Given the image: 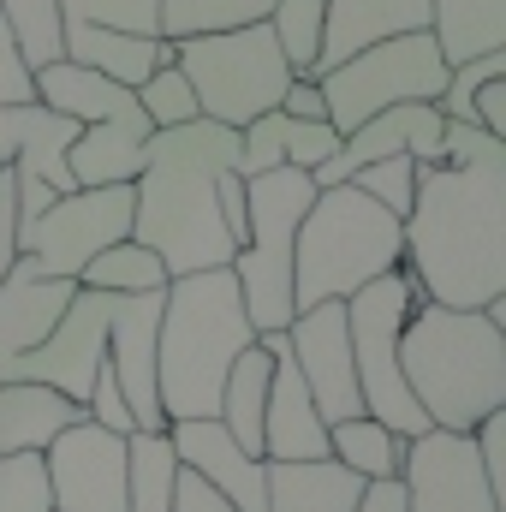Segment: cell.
I'll list each match as a JSON object with an SVG mask.
<instances>
[{
	"mask_svg": "<svg viewBox=\"0 0 506 512\" xmlns=\"http://www.w3.org/2000/svg\"><path fill=\"white\" fill-rule=\"evenodd\" d=\"M137 102H143V114H149V126H185V120H197L203 108H197V90H191V78L173 66V60H161L143 84H137Z\"/></svg>",
	"mask_w": 506,
	"mask_h": 512,
	"instance_id": "obj_35",
	"label": "cell"
},
{
	"mask_svg": "<svg viewBox=\"0 0 506 512\" xmlns=\"http://www.w3.org/2000/svg\"><path fill=\"white\" fill-rule=\"evenodd\" d=\"M352 185H358L364 197H376L387 215L405 221V209H411V185H417V155H381V161H364V167L352 173Z\"/></svg>",
	"mask_w": 506,
	"mask_h": 512,
	"instance_id": "obj_37",
	"label": "cell"
},
{
	"mask_svg": "<svg viewBox=\"0 0 506 512\" xmlns=\"http://www.w3.org/2000/svg\"><path fill=\"white\" fill-rule=\"evenodd\" d=\"M316 84H322V102H328V126L352 131L358 120H370L393 102H435L441 84H447V60H441L429 30H399L387 42L346 54Z\"/></svg>",
	"mask_w": 506,
	"mask_h": 512,
	"instance_id": "obj_10",
	"label": "cell"
},
{
	"mask_svg": "<svg viewBox=\"0 0 506 512\" xmlns=\"http://www.w3.org/2000/svg\"><path fill=\"white\" fill-rule=\"evenodd\" d=\"M256 340L233 262L221 268H191L173 274L161 292V322H155V399L161 417H215L221 382L233 358Z\"/></svg>",
	"mask_w": 506,
	"mask_h": 512,
	"instance_id": "obj_3",
	"label": "cell"
},
{
	"mask_svg": "<svg viewBox=\"0 0 506 512\" xmlns=\"http://www.w3.org/2000/svg\"><path fill=\"white\" fill-rule=\"evenodd\" d=\"M36 102L60 108L78 120V137L66 149V167L78 185H114V179H137L143 149H149V114L137 102V90L120 78H102L78 60H48L36 66Z\"/></svg>",
	"mask_w": 506,
	"mask_h": 512,
	"instance_id": "obj_6",
	"label": "cell"
},
{
	"mask_svg": "<svg viewBox=\"0 0 506 512\" xmlns=\"http://www.w3.org/2000/svg\"><path fill=\"white\" fill-rule=\"evenodd\" d=\"M399 483H405V512H506L477 465L471 435H459V429L405 435Z\"/></svg>",
	"mask_w": 506,
	"mask_h": 512,
	"instance_id": "obj_13",
	"label": "cell"
},
{
	"mask_svg": "<svg viewBox=\"0 0 506 512\" xmlns=\"http://www.w3.org/2000/svg\"><path fill=\"white\" fill-rule=\"evenodd\" d=\"M441 126L447 114L435 102H393L370 120H358L352 131H340L334 155L310 167L316 185H340L352 179L364 161H381V155H417V161H441Z\"/></svg>",
	"mask_w": 506,
	"mask_h": 512,
	"instance_id": "obj_16",
	"label": "cell"
},
{
	"mask_svg": "<svg viewBox=\"0 0 506 512\" xmlns=\"http://www.w3.org/2000/svg\"><path fill=\"white\" fill-rule=\"evenodd\" d=\"M399 251H405L399 215H387L352 179L316 185L292 239V310H310L322 298H352L364 280L399 268Z\"/></svg>",
	"mask_w": 506,
	"mask_h": 512,
	"instance_id": "obj_5",
	"label": "cell"
},
{
	"mask_svg": "<svg viewBox=\"0 0 506 512\" xmlns=\"http://www.w3.org/2000/svg\"><path fill=\"white\" fill-rule=\"evenodd\" d=\"M268 512H358L364 477L340 465L334 453L322 459H268Z\"/></svg>",
	"mask_w": 506,
	"mask_h": 512,
	"instance_id": "obj_22",
	"label": "cell"
},
{
	"mask_svg": "<svg viewBox=\"0 0 506 512\" xmlns=\"http://www.w3.org/2000/svg\"><path fill=\"white\" fill-rule=\"evenodd\" d=\"M268 30L286 54L292 72H316L322 54V0H274L268 6Z\"/></svg>",
	"mask_w": 506,
	"mask_h": 512,
	"instance_id": "obj_32",
	"label": "cell"
},
{
	"mask_svg": "<svg viewBox=\"0 0 506 512\" xmlns=\"http://www.w3.org/2000/svg\"><path fill=\"white\" fill-rule=\"evenodd\" d=\"M131 233V179L114 185H78L48 197L30 221H18V251L36 256L42 274H66L78 280V268L102 245L126 239Z\"/></svg>",
	"mask_w": 506,
	"mask_h": 512,
	"instance_id": "obj_11",
	"label": "cell"
},
{
	"mask_svg": "<svg viewBox=\"0 0 506 512\" xmlns=\"http://www.w3.org/2000/svg\"><path fill=\"white\" fill-rule=\"evenodd\" d=\"M328 453H334L340 465H352L364 483H376V477H399L405 435H399V429H387V423L370 417V411H358V417L328 423Z\"/></svg>",
	"mask_w": 506,
	"mask_h": 512,
	"instance_id": "obj_29",
	"label": "cell"
},
{
	"mask_svg": "<svg viewBox=\"0 0 506 512\" xmlns=\"http://www.w3.org/2000/svg\"><path fill=\"white\" fill-rule=\"evenodd\" d=\"M72 137H78V120L48 108V102H0V167H12L24 179H42L54 191H78V179L66 167Z\"/></svg>",
	"mask_w": 506,
	"mask_h": 512,
	"instance_id": "obj_19",
	"label": "cell"
},
{
	"mask_svg": "<svg viewBox=\"0 0 506 512\" xmlns=\"http://www.w3.org/2000/svg\"><path fill=\"white\" fill-rule=\"evenodd\" d=\"M399 262L447 310L506 292V137L471 120L441 126V161H417Z\"/></svg>",
	"mask_w": 506,
	"mask_h": 512,
	"instance_id": "obj_1",
	"label": "cell"
},
{
	"mask_svg": "<svg viewBox=\"0 0 506 512\" xmlns=\"http://www.w3.org/2000/svg\"><path fill=\"white\" fill-rule=\"evenodd\" d=\"M429 36L447 66L506 48V0H429Z\"/></svg>",
	"mask_w": 506,
	"mask_h": 512,
	"instance_id": "obj_26",
	"label": "cell"
},
{
	"mask_svg": "<svg viewBox=\"0 0 506 512\" xmlns=\"http://www.w3.org/2000/svg\"><path fill=\"white\" fill-rule=\"evenodd\" d=\"M280 108H286V114H298V120H328V102H322V84H316L310 72H292V84H286V96H280Z\"/></svg>",
	"mask_w": 506,
	"mask_h": 512,
	"instance_id": "obj_44",
	"label": "cell"
},
{
	"mask_svg": "<svg viewBox=\"0 0 506 512\" xmlns=\"http://www.w3.org/2000/svg\"><path fill=\"white\" fill-rule=\"evenodd\" d=\"M179 453L167 429H131L126 435V512H173Z\"/></svg>",
	"mask_w": 506,
	"mask_h": 512,
	"instance_id": "obj_28",
	"label": "cell"
},
{
	"mask_svg": "<svg viewBox=\"0 0 506 512\" xmlns=\"http://www.w3.org/2000/svg\"><path fill=\"white\" fill-rule=\"evenodd\" d=\"M471 447H477V465H483L489 489L501 495V507H506V405H495L489 417H477V429H471Z\"/></svg>",
	"mask_w": 506,
	"mask_h": 512,
	"instance_id": "obj_39",
	"label": "cell"
},
{
	"mask_svg": "<svg viewBox=\"0 0 506 512\" xmlns=\"http://www.w3.org/2000/svg\"><path fill=\"white\" fill-rule=\"evenodd\" d=\"M0 102H36V72L18 54V36L6 18H0Z\"/></svg>",
	"mask_w": 506,
	"mask_h": 512,
	"instance_id": "obj_40",
	"label": "cell"
},
{
	"mask_svg": "<svg viewBox=\"0 0 506 512\" xmlns=\"http://www.w3.org/2000/svg\"><path fill=\"white\" fill-rule=\"evenodd\" d=\"M310 197H316L310 167L245 173L251 221H245V245L233 251V280H239V298H245V316L256 334L292 322V239H298Z\"/></svg>",
	"mask_w": 506,
	"mask_h": 512,
	"instance_id": "obj_7",
	"label": "cell"
},
{
	"mask_svg": "<svg viewBox=\"0 0 506 512\" xmlns=\"http://www.w3.org/2000/svg\"><path fill=\"white\" fill-rule=\"evenodd\" d=\"M60 48L66 60L102 72V78H120V84H143L161 60H173V42L167 36H131V30H102V24H60Z\"/></svg>",
	"mask_w": 506,
	"mask_h": 512,
	"instance_id": "obj_25",
	"label": "cell"
},
{
	"mask_svg": "<svg viewBox=\"0 0 506 512\" xmlns=\"http://www.w3.org/2000/svg\"><path fill=\"white\" fill-rule=\"evenodd\" d=\"M60 24H102L131 36H161V0H60Z\"/></svg>",
	"mask_w": 506,
	"mask_h": 512,
	"instance_id": "obj_34",
	"label": "cell"
},
{
	"mask_svg": "<svg viewBox=\"0 0 506 512\" xmlns=\"http://www.w3.org/2000/svg\"><path fill=\"white\" fill-rule=\"evenodd\" d=\"M274 358V376H268V405H262V459H322L328 453V423L310 399V382L298 376L292 364V346H286V328H268L256 334Z\"/></svg>",
	"mask_w": 506,
	"mask_h": 512,
	"instance_id": "obj_17",
	"label": "cell"
},
{
	"mask_svg": "<svg viewBox=\"0 0 506 512\" xmlns=\"http://www.w3.org/2000/svg\"><path fill=\"white\" fill-rule=\"evenodd\" d=\"M173 512H239L221 489H209L191 465H179V477H173Z\"/></svg>",
	"mask_w": 506,
	"mask_h": 512,
	"instance_id": "obj_41",
	"label": "cell"
},
{
	"mask_svg": "<svg viewBox=\"0 0 506 512\" xmlns=\"http://www.w3.org/2000/svg\"><path fill=\"white\" fill-rule=\"evenodd\" d=\"M84 417H96V423H102V429H114V435H131V429H137V417H131V405H126V387H120V376H114V364H108V358H102V364H96V376H90Z\"/></svg>",
	"mask_w": 506,
	"mask_h": 512,
	"instance_id": "obj_38",
	"label": "cell"
},
{
	"mask_svg": "<svg viewBox=\"0 0 506 512\" xmlns=\"http://www.w3.org/2000/svg\"><path fill=\"white\" fill-rule=\"evenodd\" d=\"M286 346H292L298 376L310 382V399H316L322 423H340V417L364 411L358 364H352V334H346V298H322L310 310H292Z\"/></svg>",
	"mask_w": 506,
	"mask_h": 512,
	"instance_id": "obj_15",
	"label": "cell"
},
{
	"mask_svg": "<svg viewBox=\"0 0 506 512\" xmlns=\"http://www.w3.org/2000/svg\"><path fill=\"white\" fill-rule=\"evenodd\" d=\"M18 262V173L0 167V280Z\"/></svg>",
	"mask_w": 506,
	"mask_h": 512,
	"instance_id": "obj_42",
	"label": "cell"
},
{
	"mask_svg": "<svg viewBox=\"0 0 506 512\" xmlns=\"http://www.w3.org/2000/svg\"><path fill=\"white\" fill-rule=\"evenodd\" d=\"M274 0H161V36L179 42V36H203V30H239L268 18Z\"/></svg>",
	"mask_w": 506,
	"mask_h": 512,
	"instance_id": "obj_31",
	"label": "cell"
},
{
	"mask_svg": "<svg viewBox=\"0 0 506 512\" xmlns=\"http://www.w3.org/2000/svg\"><path fill=\"white\" fill-rule=\"evenodd\" d=\"M167 280H173L167 262L149 251V245H137L131 233L114 239V245H102V251L78 268V286H96V292H161Z\"/></svg>",
	"mask_w": 506,
	"mask_h": 512,
	"instance_id": "obj_30",
	"label": "cell"
},
{
	"mask_svg": "<svg viewBox=\"0 0 506 512\" xmlns=\"http://www.w3.org/2000/svg\"><path fill=\"white\" fill-rule=\"evenodd\" d=\"M399 370L429 429L471 435L477 417L506 405V328H495L483 310H447L423 298L399 328Z\"/></svg>",
	"mask_w": 506,
	"mask_h": 512,
	"instance_id": "obj_4",
	"label": "cell"
},
{
	"mask_svg": "<svg viewBox=\"0 0 506 512\" xmlns=\"http://www.w3.org/2000/svg\"><path fill=\"white\" fill-rule=\"evenodd\" d=\"M334 143H340V131L328 126V120H298V114H286V108H268V114H256V120L239 126V155H233V167H239V173H262V167H316V161L334 155Z\"/></svg>",
	"mask_w": 506,
	"mask_h": 512,
	"instance_id": "obj_23",
	"label": "cell"
},
{
	"mask_svg": "<svg viewBox=\"0 0 506 512\" xmlns=\"http://www.w3.org/2000/svg\"><path fill=\"white\" fill-rule=\"evenodd\" d=\"M114 298H120V292L78 286V292H72V304L60 310V322L48 328V340L6 364V382H12V376H30V382L60 387L66 399H78V405H84L96 364L108 358V316H114Z\"/></svg>",
	"mask_w": 506,
	"mask_h": 512,
	"instance_id": "obj_14",
	"label": "cell"
},
{
	"mask_svg": "<svg viewBox=\"0 0 506 512\" xmlns=\"http://www.w3.org/2000/svg\"><path fill=\"white\" fill-rule=\"evenodd\" d=\"M471 126H483L489 137H506V72L483 78L471 96Z\"/></svg>",
	"mask_w": 506,
	"mask_h": 512,
	"instance_id": "obj_43",
	"label": "cell"
},
{
	"mask_svg": "<svg viewBox=\"0 0 506 512\" xmlns=\"http://www.w3.org/2000/svg\"><path fill=\"white\" fill-rule=\"evenodd\" d=\"M42 465L54 512H126V435L102 429L96 417L66 423L42 447Z\"/></svg>",
	"mask_w": 506,
	"mask_h": 512,
	"instance_id": "obj_12",
	"label": "cell"
},
{
	"mask_svg": "<svg viewBox=\"0 0 506 512\" xmlns=\"http://www.w3.org/2000/svg\"><path fill=\"white\" fill-rule=\"evenodd\" d=\"M411 304H423V286H417V274L405 262L376 274V280H364L346 298V334H352V364H358L364 411L381 417L387 429H399V435H423L429 429L417 393L405 387V370H399V328H405Z\"/></svg>",
	"mask_w": 506,
	"mask_h": 512,
	"instance_id": "obj_9",
	"label": "cell"
},
{
	"mask_svg": "<svg viewBox=\"0 0 506 512\" xmlns=\"http://www.w3.org/2000/svg\"><path fill=\"white\" fill-rule=\"evenodd\" d=\"M399 30H429V0H322V54L310 78Z\"/></svg>",
	"mask_w": 506,
	"mask_h": 512,
	"instance_id": "obj_21",
	"label": "cell"
},
{
	"mask_svg": "<svg viewBox=\"0 0 506 512\" xmlns=\"http://www.w3.org/2000/svg\"><path fill=\"white\" fill-rule=\"evenodd\" d=\"M167 441H173L179 465H191L209 489H221L239 512H268V483H262L268 459L245 453L221 429V417H179V423H167Z\"/></svg>",
	"mask_w": 506,
	"mask_h": 512,
	"instance_id": "obj_18",
	"label": "cell"
},
{
	"mask_svg": "<svg viewBox=\"0 0 506 512\" xmlns=\"http://www.w3.org/2000/svg\"><path fill=\"white\" fill-rule=\"evenodd\" d=\"M173 66L191 78L197 108L221 126H245L256 114L280 108L292 66L268 30V18L239 24V30H203V36H179L173 42Z\"/></svg>",
	"mask_w": 506,
	"mask_h": 512,
	"instance_id": "obj_8",
	"label": "cell"
},
{
	"mask_svg": "<svg viewBox=\"0 0 506 512\" xmlns=\"http://www.w3.org/2000/svg\"><path fill=\"white\" fill-rule=\"evenodd\" d=\"M72 292H78V280L42 274L36 256L18 251L12 274L0 280V382H6V364L12 358H24L30 346L48 340V328L60 322V310L72 304Z\"/></svg>",
	"mask_w": 506,
	"mask_h": 512,
	"instance_id": "obj_20",
	"label": "cell"
},
{
	"mask_svg": "<svg viewBox=\"0 0 506 512\" xmlns=\"http://www.w3.org/2000/svg\"><path fill=\"white\" fill-rule=\"evenodd\" d=\"M358 512H405V483H399V477H376V483H364Z\"/></svg>",
	"mask_w": 506,
	"mask_h": 512,
	"instance_id": "obj_45",
	"label": "cell"
},
{
	"mask_svg": "<svg viewBox=\"0 0 506 512\" xmlns=\"http://www.w3.org/2000/svg\"><path fill=\"white\" fill-rule=\"evenodd\" d=\"M0 512H54L42 453H0Z\"/></svg>",
	"mask_w": 506,
	"mask_h": 512,
	"instance_id": "obj_36",
	"label": "cell"
},
{
	"mask_svg": "<svg viewBox=\"0 0 506 512\" xmlns=\"http://www.w3.org/2000/svg\"><path fill=\"white\" fill-rule=\"evenodd\" d=\"M84 405L66 399L60 387L48 382H30V376H12L0 382V453H42L66 423H78Z\"/></svg>",
	"mask_w": 506,
	"mask_h": 512,
	"instance_id": "obj_24",
	"label": "cell"
},
{
	"mask_svg": "<svg viewBox=\"0 0 506 512\" xmlns=\"http://www.w3.org/2000/svg\"><path fill=\"white\" fill-rule=\"evenodd\" d=\"M268 376H274V358H268V346H262V340H251V346L233 358L227 382H221V405H215V417H221V429H227L245 453H262V405H268Z\"/></svg>",
	"mask_w": 506,
	"mask_h": 512,
	"instance_id": "obj_27",
	"label": "cell"
},
{
	"mask_svg": "<svg viewBox=\"0 0 506 512\" xmlns=\"http://www.w3.org/2000/svg\"><path fill=\"white\" fill-rule=\"evenodd\" d=\"M239 155V126H221L209 114L185 126H155L143 167L131 179V239L167 262V274L221 268L233 262V233L215 209V179Z\"/></svg>",
	"mask_w": 506,
	"mask_h": 512,
	"instance_id": "obj_2",
	"label": "cell"
},
{
	"mask_svg": "<svg viewBox=\"0 0 506 512\" xmlns=\"http://www.w3.org/2000/svg\"><path fill=\"white\" fill-rule=\"evenodd\" d=\"M0 18L12 24L18 54L30 60V72L66 54L60 48V0H0Z\"/></svg>",
	"mask_w": 506,
	"mask_h": 512,
	"instance_id": "obj_33",
	"label": "cell"
}]
</instances>
